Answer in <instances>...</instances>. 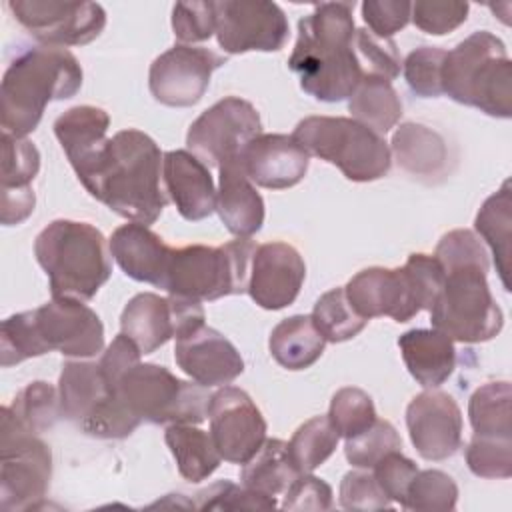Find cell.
<instances>
[{"label":"cell","mask_w":512,"mask_h":512,"mask_svg":"<svg viewBox=\"0 0 512 512\" xmlns=\"http://www.w3.org/2000/svg\"><path fill=\"white\" fill-rule=\"evenodd\" d=\"M140 356L142 352L138 350V346L126 334L120 332L102 352V358L98 362L106 382L112 386L132 364L140 362Z\"/></svg>","instance_id":"cell-55"},{"label":"cell","mask_w":512,"mask_h":512,"mask_svg":"<svg viewBox=\"0 0 512 512\" xmlns=\"http://www.w3.org/2000/svg\"><path fill=\"white\" fill-rule=\"evenodd\" d=\"M288 18L266 0L216 2V38L226 54L276 52L288 40Z\"/></svg>","instance_id":"cell-15"},{"label":"cell","mask_w":512,"mask_h":512,"mask_svg":"<svg viewBox=\"0 0 512 512\" xmlns=\"http://www.w3.org/2000/svg\"><path fill=\"white\" fill-rule=\"evenodd\" d=\"M120 330L142 354H152L170 338L178 336L176 302L154 292H142L128 300L120 316Z\"/></svg>","instance_id":"cell-27"},{"label":"cell","mask_w":512,"mask_h":512,"mask_svg":"<svg viewBox=\"0 0 512 512\" xmlns=\"http://www.w3.org/2000/svg\"><path fill=\"white\" fill-rule=\"evenodd\" d=\"M400 448H402V440L396 428L388 420L376 418L366 430H362L352 438H346L344 454L354 468L372 470V466L382 456Z\"/></svg>","instance_id":"cell-40"},{"label":"cell","mask_w":512,"mask_h":512,"mask_svg":"<svg viewBox=\"0 0 512 512\" xmlns=\"http://www.w3.org/2000/svg\"><path fill=\"white\" fill-rule=\"evenodd\" d=\"M338 440L340 436L328 416H314L292 434L288 454L300 474L312 472L334 454Z\"/></svg>","instance_id":"cell-36"},{"label":"cell","mask_w":512,"mask_h":512,"mask_svg":"<svg viewBox=\"0 0 512 512\" xmlns=\"http://www.w3.org/2000/svg\"><path fill=\"white\" fill-rule=\"evenodd\" d=\"M354 54L364 76H382L394 80L400 76L402 60L392 38H378L366 28H358L352 40Z\"/></svg>","instance_id":"cell-44"},{"label":"cell","mask_w":512,"mask_h":512,"mask_svg":"<svg viewBox=\"0 0 512 512\" xmlns=\"http://www.w3.org/2000/svg\"><path fill=\"white\" fill-rule=\"evenodd\" d=\"M328 420L336 428L338 436L352 438L376 420V408L368 392L362 388L346 386L332 396Z\"/></svg>","instance_id":"cell-39"},{"label":"cell","mask_w":512,"mask_h":512,"mask_svg":"<svg viewBox=\"0 0 512 512\" xmlns=\"http://www.w3.org/2000/svg\"><path fill=\"white\" fill-rule=\"evenodd\" d=\"M110 246L88 222L54 220L34 240V256L50 280L52 298L90 300L112 274Z\"/></svg>","instance_id":"cell-4"},{"label":"cell","mask_w":512,"mask_h":512,"mask_svg":"<svg viewBox=\"0 0 512 512\" xmlns=\"http://www.w3.org/2000/svg\"><path fill=\"white\" fill-rule=\"evenodd\" d=\"M172 30L182 44L208 40L216 32V2H176L172 8Z\"/></svg>","instance_id":"cell-49"},{"label":"cell","mask_w":512,"mask_h":512,"mask_svg":"<svg viewBox=\"0 0 512 512\" xmlns=\"http://www.w3.org/2000/svg\"><path fill=\"white\" fill-rule=\"evenodd\" d=\"M240 164L254 184L284 190L306 176L310 156L288 134H258L244 148Z\"/></svg>","instance_id":"cell-22"},{"label":"cell","mask_w":512,"mask_h":512,"mask_svg":"<svg viewBox=\"0 0 512 512\" xmlns=\"http://www.w3.org/2000/svg\"><path fill=\"white\" fill-rule=\"evenodd\" d=\"M442 94L494 118L512 116V62L504 42L478 30L444 56Z\"/></svg>","instance_id":"cell-5"},{"label":"cell","mask_w":512,"mask_h":512,"mask_svg":"<svg viewBox=\"0 0 512 512\" xmlns=\"http://www.w3.org/2000/svg\"><path fill=\"white\" fill-rule=\"evenodd\" d=\"M8 408L14 418L32 434L50 430L62 416L58 390L44 380H36L24 386Z\"/></svg>","instance_id":"cell-38"},{"label":"cell","mask_w":512,"mask_h":512,"mask_svg":"<svg viewBox=\"0 0 512 512\" xmlns=\"http://www.w3.org/2000/svg\"><path fill=\"white\" fill-rule=\"evenodd\" d=\"M178 474L188 482H202L220 466V452L214 446L210 432L196 428V424H170L164 432Z\"/></svg>","instance_id":"cell-32"},{"label":"cell","mask_w":512,"mask_h":512,"mask_svg":"<svg viewBox=\"0 0 512 512\" xmlns=\"http://www.w3.org/2000/svg\"><path fill=\"white\" fill-rule=\"evenodd\" d=\"M216 212L226 230L238 238L254 236L264 224V200L242 170L240 160L218 168Z\"/></svg>","instance_id":"cell-26"},{"label":"cell","mask_w":512,"mask_h":512,"mask_svg":"<svg viewBox=\"0 0 512 512\" xmlns=\"http://www.w3.org/2000/svg\"><path fill=\"white\" fill-rule=\"evenodd\" d=\"M82 86L76 56L62 46H30L6 68L0 86L2 132L26 138L52 100H68Z\"/></svg>","instance_id":"cell-3"},{"label":"cell","mask_w":512,"mask_h":512,"mask_svg":"<svg viewBox=\"0 0 512 512\" xmlns=\"http://www.w3.org/2000/svg\"><path fill=\"white\" fill-rule=\"evenodd\" d=\"M372 474L376 478V482L380 484V488L384 490V494L402 506L408 486L414 480V476L418 474V466L406 458L400 450L388 452L386 456H382L374 466H372Z\"/></svg>","instance_id":"cell-52"},{"label":"cell","mask_w":512,"mask_h":512,"mask_svg":"<svg viewBox=\"0 0 512 512\" xmlns=\"http://www.w3.org/2000/svg\"><path fill=\"white\" fill-rule=\"evenodd\" d=\"M392 148L398 166L412 176H438L448 162L444 138L432 128L416 122H404L392 134Z\"/></svg>","instance_id":"cell-29"},{"label":"cell","mask_w":512,"mask_h":512,"mask_svg":"<svg viewBox=\"0 0 512 512\" xmlns=\"http://www.w3.org/2000/svg\"><path fill=\"white\" fill-rule=\"evenodd\" d=\"M52 478L50 446L26 430L10 412L0 410V508L32 510L46 498Z\"/></svg>","instance_id":"cell-12"},{"label":"cell","mask_w":512,"mask_h":512,"mask_svg":"<svg viewBox=\"0 0 512 512\" xmlns=\"http://www.w3.org/2000/svg\"><path fill=\"white\" fill-rule=\"evenodd\" d=\"M340 506L344 510L374 512V510H390L392 500L384 494L374 474H370L364 468H358V470L346 472L340 482Z\"/></svg>","instance_id":"cell-50"},{"label":"cell","mask_w":512,"mask_h":512,"mask_svg":"<svg viewBox=\"0 0 512 512\" xmlns=\"http://www.w3.org/2000/svg\"><path fill=\"white\" fill-rule=\"evenodd\" d=\"M210 436L222 460L244 464L266 440V420L254 400L236 386H220L208 402Z\"/></svg>","instance_id":"cell-17"},{"label":"cell","mask_w":512,"mask_h":512,"mask_svg":"<svg viewBox=\"0 0 512 512\" xmlns=\"http://www.w3.org/2000/svg\"><path fill=\"white\" fill-rule=\"evenodd\" d=\"M42 354L46 352L38 340L32 310L12 314L2 322V330H0L2 368H10L14 364H20L22 360L42 356Z\"/></svg>","instance_id":"cell-43"},{"label":"cell","mask_w":512,"mask_h":512,"mask_svg":"<svg viewBox=\"0 0 512 512\" xmlns=\"http://www.w3.org/2000/svg\"><path fill=\"white\" fill-rule=\"evenodd\" d=\"M458 486L442 470H418L408 486L402 508L406 510H454Z\"/></svg>","instance_id":"cell-41"},{"label":"cell","mask_w":512,"mask_h":512,"mask_svg":"<svg viewBox=\"0 0 512 512\" xmlns=\"http://www.w3.org/2000/svg\"><path fill=\"white\" fill-rule=\"evenodd\" d=\"M34 328L44 352H60L68 358H92L104 348L100 316L74 298H52L32 310Z\"/></svg>","instance_id":"cell-18"},{"label":"cell","mask_w":512,"mask_h":512,"mask_svg":"<svg viewBox=\"0 0 512 512\" xmlns=\"http://www.w3.org/2000/svg\"><path fill=\"white\" fill-rule=\"evenodd\" d=\"M398 348L410 376L424 388H438L454 372V340L436 328H412L404 332L398 338Z\"/></svg>","instance_id":"cell-28"},{"label":"cell","mask_w":512,"mask_h":512,"mask_svg":"<svg viewBox=\"0 0 512 512\" xmlns=\"http://www.w3.org/2000/svg\"><path fill=\"white\" fill-rule=\"evenodd\" d=\"M326 338L318 332L312 316L296 314L278 322L268 340L272 358L286 370H306L324 352Z\"/></svg>","instance_id":"cell-30"},{"label":"cell","mask_w":512,"mask_h":512,"mask_svg":"<svg viewBox=\"0 0 512 512\" xmlns=\"http://www.w3.org/2000/svg\"><path fill=\"white\" fill-rule=\"evenodd\" d=\"M292 138L308 156L334 164L352 182L378 180L392 164L386 140L352 118L308 116L296 124Z\"/></svg>","instance_id":"cell-8"},{"label":"cell","mask_w":512,"mask_h":512,"mask_svg":"<svg viewBox=\"0 0 512 512\" xmlns=\"http://www.w3.org/2000/svg\"><path fill=\"white\" fill-rule=\"evenodd\" d=\"M40 170V152L26 140L2 132V174L0 190L30 188Z\"/></svg>","instance_id":"cell-42"},{"label":"cell","mask_w":512,"mask_h":512,"mask_svg":"<svg viewBox=\"0 0 512 512\" xmlns=\"http://www.w3.org/2000/svg\"><path fill=\"white\" fill-rule=\"evenodd\" d=\"M312 322L326 342H346L364 330L366 318H362L346 298L344 288H332L322 294L312 310Z\"/></svg>","instance_id":"cell-37"},{"label":"cell","mask_w":512,"mask_h":512,"mask_svg":"<svg viewBox=\"0 0 512 512\" xmlns=\"http://www.w3.org/2000/svg\"><path fill=\"white\" fill-rule=\"evenodd\" d=\"M256 244L238 238L222 246L172 248L162 288L190 300H218L248 290Z\"/></svg>","instance_id":"cell-7"},{"label":"cell","mask_w":512,"mask_h":512,"mask_svg":"<svg viewBox=\"0 0 512 512\" xmlns=\"http://www.w3.org/2000/svg\"><path fill=\"white\" fill-rule=\"evenodd\" d=\"M174 360L186 376L206 388L226 386L244 372V360L236 346L206 324L176 338Z\"/></svg>","instance_id":"cell-21"},{"label":"cell","mask_w":512,"mask_h":512,"mask_svg":"<svg viewBox=\"0 0 512 512\" xmlns=\"http://www.w3.org/2000/svg\"><path fill=\"white\" fill-rule=\"evenodd\" d=\"M352 8L350 2H322L298 22L288 66L298 74L300 88L320 102L350 98L364 78L352 48Z\"/></svg>","instance_id":"cell-1"},{"label":"cell","mask_w":512,"mask_h":512,"mask_svg":"<svg viewBox=\"0 0 512 512\" xmlns=\"http://www.w3.org/2000/svg\"><path fill=\"white\" fill-rule=\"evenodd\" d=\"M300 472L288 454V442L280 438H266L262 446L244 462L240 480L252 492L262 496H278L288 490Z\"/></svg>","instance_id":"cell-31"},{"label":"cell","mask_w":512,"mask_h":512,"mask_svg":"<svg viewBox=\"0 0 512 512\" xmlns=\"http://www.w3.org/2000/svg\"><path fill=\"white\" fill-rule=\"evenodd\" d=\"M352 120L368 126L380 136L392 130L402 118V102L392 82L382 76H364L348 98Z\"/></svg>","instance_id":"cell-33"},{"label":"cell","mask_w":512,"mask_h":512,"mask_svg":"<svg viewBox=\"0 0 512 512\" xmlns=\"http://www.w3.org/2000/svg\"><path fill=\"white\" fill-rule=\"evenodd\" d=\"M262 134L258 110L244 98L226 96L204 110L188 128L186 144L206 166L240 160L252 138Z\"/></svg>","instance_id":"cell-13"},{"label":"cell","mask_w":512,"mask_h":512,"mask_svg":"<svg viewBox=\"0 0 512 512\" xmlns=\"http://www.w3.org/2000/svg\"><path fill=\"white\" fill-rule=\"evenodd\" d=\"M406 426L416 452L424 460H446L462 444V412L442 390H424L406 408Z\"/></svg>","instance_id":"cell-19"},{"label":"cell","mask_w":512,"mask_h":512,"mask_svg":"<svg viewBox=\"0 0 512 512\" xmlns=\"http://www.w3.org/2000/svg\"><path fill=\"white\" fill-rule=\"evenodd\" d=\"M226 62L224 56L190 44H176L162 52L148 72V88L156 102L188 108L202 100L212 72Z\"/></svg>","instance_id":"cell-16"},{"label":"cell","mask_w":512,"mask_h":512,"mask_svg":"<svg viewBox=\"0 0 512 512\" xmlns=\"http://www.w3.org/2000/svg\"><path fill=\"white\" fill-rule=\"evenodd\" d=\"M162 158L148 134L136 128L120 130L108 140L92 176L82 186L118 216L154 224L168 204L160 188Z\"/></svg>","instance_id":"cell-2"},{"label":"cell","mask_w":512,"mask_h":512,"mask_svg":"<svg viewBox=\"0 0 512 512\" xmlns=\"http://www.w3.org/2000/svg\"><path fill=\"white\" fill-rule=\"evenodd\" d=\"M166 194L182 218L196 222L216 210V188L208 166L190 150H170L162 158Z\"/></svg>","instance_id":"cell-24"},{"label":"cell","mask_w":512,"mask_h":512,"mask_svg":"<svg viewBox=\"0 0 512 512\" xmlns=\"http://www.w3.org/2000/svg\"><path fill=\"white\" fill-rule=\"evenodd\" d=\"M468 2L458 0H420L412 4L410 20L426 34L444 36L454 32L468 18Z\"/></svg>","instance_id":"cell-48"},{"label":"cell","mask_w":512,"mask_h":512,"mask_svg":"<svg viewBox=\"0 0 512 512\" xmlns=\"http://www.w3.org/2000/svg\"><path fill=\"white\" fill-rule=\"evenodd\" d=\"M510 226H512V196L510 180H506L500 190L488 196L482 208L476 214L474 228L486 240L492 250L496 272L504 284V290H510L508 272H510Z\"/></svg>","instance_id":"cell-34"},{"label":"cell","mask_w":512,"mask_h":512,"mask_svg":"<svg viewBox=\"0 0 512 512\" xmlns=\"http://www.w3.org/2000/svg\"><path fill=\"white\" fill-rule=\"evenodd\" d=\"M198 510H270L276 500L248 490L246 486H236L230 480H218L196 494Z\"/></svg>","instance_id":"cell-47"},{"label":"cell","mask_w":512,"mask_h":512,"mask_svg":"<svg viewBox=\"0 0 512 512\" xmlns=\"http://www.w3.org/2000/svg\"><path fill=\"white\" fill-rule=\"evenodd\" d=\"M466 464L480 478L512 476V438L472 436L466 446Z\"/></svg>","instance_id":"cell-46"},{"label":"cell","mask_w":512,"mask_h":512,"mask_svg":"<svg viewBox=\"0 0 512 512\" xmlns=\"http://www.w3.org/2000/svg\"><path fill=\"white\" fill-rule=\"evenodd\" d=\"M412 4L400 0H366L362 2V18L370 32L378 38H392L410 22Z\"/></svg>","instance_id":"cell-53"},{"label":"cell","mask_w":512,"mask_h":512,"mask_svg":"<svg viewBox=\"0 0 512 512\" xmlns=\"http://www.w3.org/2000/svg\"><path fill=\"white\" fill-rule=\"evenodd\" d=\"M444 284V268L430 254H410L402 268L372 266L360 270L344 286L352 308L366 320L390 316L408 322L430 310Z\"/></svg>","instance_id":"cell-6"},{"label":"cell","mask_w":512,"mask_h":512,"mask_svg":"<svg viewBox=\"0 0 512 512\" xmlns=\"http://www.w3.org/2000/svg\"><path fill=\"white\" fill-rule=\"evenodd\" d=\"M434 258L440 262L444 270L456 268V266H466V264H478V266H488V252L480 238L466 228L450 230L440 238L434 250Z\"/></svg>","instance_id":"cell-51"},{"label":"cell","mask_w":512,"mask_h":512,"mask_svg":"<svg viewBox=\"0 0 512 512\" xmlns=\"http://www.w3.org/2000/svg\"><path fill=\"white\" fill-rule=\"evenodd\" d=\"M284 510H330L332 508V488L318 476L310 472L298 474L294 482L284 492Z\"/></svg>","instance_id":"cell-54"},{"label":"cell","mask_w":512,"mask_h":512,"mask_svg":"<svg viewBox=\"0 0 512 512\" xmlns=\"http://www.w3.org/2000/svg\"><path fill=\"white\" fill-rule=\"evenodd\" d=\"M306 264L286 242H266L254 252L248 280L250 298L264 310H282L300 294Z\"/></svg>","instance_id":"cell-20"},{"label":"cell","mask_w":512,"mask_h":512,"mask_svg":"<svg viewBox=\"0 0 512 512\" xmlns=\"http://www.w3.org/2000/svg\"><path fill=\"white\" fill-rule=\"evenodd\" d=\"M124 406L150 424H200L210 396L206 386L176 378L152 362L132 364L112 386Z\"/></svg>","instance_id":"cell-9"},{"label":"cell","mask_w":512,"mask_h":512,"mask_svg":"<svg viewBox=\"0 0 512 512\" xmlns=\"http://www.w3.org/2000/svg\"><path fill=\"white\" fill-rule=\"evenodd\" d=\"M446 50L436 46H420L402 62V74L410 90L420 98L442 96V64Z\"/></svg>","instance_id":"cell-45"},{"label":"cell","mask_w":512,"mask_h":512,"mask_svg":"<svg viewBox=\"0 0 512 512\" xmlns=\"http://www.w3.org/2000/svg\"><path fill=\"white\" fill-rule=\"evenodd\" d=\"M108 246L126 276L162 288L172 248L146 224L130 222L116 228Z\"/></svg>","instance_id":"cell-25"},{"label":"cell","mask_w":512,"mask_h":512,"mask_svg":"<svg viewBox=\"0 0 512 512\" xmlns=\"http://www.w3.org/2000/svg\"><path fill=\"white\" fill-rule=\"evenodd\" d=\"M110 116L98 106H74L60 114L54 122V134L74 168L78 180L84 184L108 144Z\"/></svg>","instance_id":"cell-23"},{"label":"cell","mask_w":512,"mask_h":512,"mask_svg":"<svg viewBox=\"0 0 512 512\" xmlns=\"http://www.w3.org/2000/svg\"><path fill=\"white\" fill-rule=\"evenodd\" d=\"M0 222L4 226H16L24 222L36 206V194L30 188L20 190H0Z\"/></svg>","instance_id":"cell-56"},{"label":"cell","mask_w":512,"mask_h":512,"mask_svg":"<svg viewBox=\"0 0 512 512\" xmlns=\"http://www.w3.org/2000/svg\"><path fill=\"white\" fill-rule=\"evenodd\" d=\"M8 8L46 46H82L96 40L106 26V12L98 2L10 0Z\"/></svg>","instance_id":"cell-14"},{"label":"cell","mask_w":512,"mask_h":512,"mask_svg":"<svg viewBox=\"0 0 512 512\" xmlns=\"http://www.w3.org/2000/svg\"><path fill=\"white\" fill-rule=\"evenodd\" d=\"M510 382H486L478 386L468 400V418L476 436L512 438Z\"/></svg>","instance_id":"cell-35"},{"label":"cell","mask_w":512,"mask_h":512,"mask_svg":"<svg viewBox=\"0 0 512 512\" xmlns=\"http://www.w3.org/2000/svg\"><path fill=\"white\" fill-rule=\"evenodd\" d=\"M58 396L62 418L92 438L120 440L140 424V418L110 388L96 362L80 358L64 362L58 378Z\"/></svg>","instance_id":"cell-11"},{"label":"cell","mask_w":512,"mask_h":512,"mask_svg":"<svg viewBox=\"0 0 512 512\" xmlns=\"http://www.w3.org/2000/svg\"><path fill=\"white\" fill-rule=\"evenodd\" d=\"M488 266L466 264L444 270V284L432 304L430 322L450 340L476 344L492 340L504 314L488 286Z\"/></svg>","instance_id":"cell-10"}]
</instances>
